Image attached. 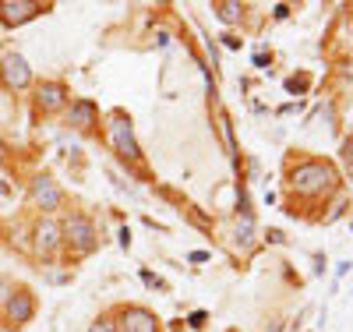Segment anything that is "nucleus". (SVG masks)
Listing matches in <instances>:
<instances>
[{"instance_id":"nucleus-1","label":"nucleus","mask_w":353,"mask_h":332,"mask_svg":"<svg viewBox=\"0 0 353 332\" xmlns=\"http://www.w3.org/2000/svg\"><path fill=\"white\" fill-rule=\"evenodd\" d=\"M336 184H339V173H336L332 163L307 159V163H301V166H293V173H290V188L297 191V195H311V198L336 191Z\"/></svg>"},{"instance_id":"nucleus-2","label":"nucleus","mask_w":353,"mask_h":332,"mask_svg":"<svg viewBox=\"0 0 353 332\" xmlns=\"http://www.w3.org/2000/svg\"><path fill=\"white\" fill-rule=\"evenodd\" d=\"M110 141L117 148L121 159H131V163H141V148L134 141V131H131V120L124 113H113L110 117Z\"/></svg>"},{"instance_id":"nucleus-3","label":"nucleus","mask_w":353,"mask_h":332,"mask_svg":"<svg viewBox=\"0 0 353 332\" xmlns=\"http://www.w3.org/2000/svg\"><path fill=\"white\" fill-rule=\"evenodd\" d=\"M61 237L68 240L74 251H81V255H88V251L96 248V226L88 223L85 216H71V219L61 226Z\"/></svg>"},{"instance_id":"nucleus-4","label":"nucleus","mask_w":353,"mask_h":332,"mask_svg":"<svg viewBox=\"0 0 353 332\" xmlns=\"http://www.w3.org/2000/svg\"><path fill=\"white\" fill-rule=\"evenodd\" d=\"M36 14H43V4H28V0H4V4H0V18L8 25H21Z\"/></svg>"},{"instance_id":"nucleus-5","label":"nucleus","mask_w":353,"mask_h":332,"mask_svg":"<svg viewBox=\"0 0 353 332\" xmlns=\"http://www.w3.org/2000/svg\"><path fill=\"white\" fill-rule=\"evenodd\" d=\"M121 332H159V322L152 311H145V308H128L121 315Z\"/></svg>"},{"instance_id":"nucleus-6","label":"nucleus","mask_w":353,"mask_h":332,"mask_svg":"<svg viewBox=\"0 0 353 332\" xmlns=\"http://www.w3.org/2000/svg\"><path fill=\"white\" fill-rule=\"evenodd\" d=\"M32 315H36V300H32V293H28V290L11 293V300H8V318H11L14 325H25Z\"/></svg>"},{"instance_id":"nucleus-7","label":"nucleus","mask_w":353,"mask_h":332,"mask_svg":"<svg viewBox=\"0 0 353 332\" xmlns=\"http://www.w3.org/2000/svg\"><path fill=\"white\" fill-rule=\"evenodd\" d=\"M4 81L11 88H25L28 81H32V71H28L25 57H18V53H8L4 57Z\"/></svg>"},{"instance_id":"nucleus-8","label":"nucleus","mask_w":353,"mask_h":332,"mask_svg":"<svg viewBox=\"0 0 353 332\" xmlns=\"http://www.w3.org/2000/svg\"><path fill=\"white\" fill-rule=\"evenodd\" d=\"M96 117H99V110H96L92 99H78L71 106V113H68V124L78 128V131H92L96 128Z\"/></svg>"},{"instance_id":"nucleus-9","label":"nucleus","mask_w":353,"mask_h":332,"mask_svg":"<svg viewBox=\"0 0 353 332\" xmlns=\"http://www.w3.org/2000/svg\"><path fill=\"white\" fill-rule=\"evenodd\" d=\"M57 244H61V226H57L53 219H43L36 226V251L39 255H53Z\"/></svg>"},{"instance_id":"nucleus-10","label":"nucleus","mask_w":353,"mask_h":332,"mask_svg":"<svg viewBox=\"0 0 353 332\" xmlns=\"http://www.w3.org/2000/svg\"><path fill=\"white\" fill-rule=\"evenodd\" d=\"M32 198H36V205H43V213H53L61 205V191H57V184L50 177H39L32 184Z\"/></svg>"},{"instance_id":"nucleus-11","label":"nucleus","mask_w":353,"mask_h":332,"mask_svg":"<svg viewBox=\"0 0 353 332\" xmlns=\"http://www.w3.org/2000/svg\"><path fill=\"white\" fill-rule=\"evenodd\" d=\"M68 99V88L61 85V81H46V85H39V106L43 110H57Z\"/></svg>"},{"instance_id":"nucleus-12","label":"nucleus","mask_w":353,"mask_h":332,"mask_svg":"<svg viewBox=\"0 0 353 332\" xmlns=\"http://www.w3.org/2000/svg\"><path fill=\"white\" fill-rule=\"evenodd\" d=\"M216 11H219V18H223L226 25L241 21V14H244V8H241V4H233V0H219V4H216Z\"/></svg>"},{"instance_id":"nucleus-13","label":"nucleus","mask_w":353,"mask_h":332,"mask_svg":"<svg viewBox=\"0 0 353 332\" xmlns=\"http://www.w3.org/2000/svg\"><path fill=\"white\" fill-rule=\"evenodd\" d=\"M251 237H254V223H251V216H244L237 223V244H251Z\"/></svg>"},{"instance_id":"nucleus-14","label":"nucleus","mask_w":353,"mask_h":332,"mask_svg":"<svg viewBox=\"0 0 353 332\" xmlns=\"http://www.w3.org/2000/svg\"><path fill=\"white\" fill-rule=\"evenodd\" d=\"M88 332H117V325H113L110 315H103L99 322H92V329H88Z\"/></svg>"},{"instance_id":"nucleus-15","label":"nucleus","mask_w":353,"mask_h":332,"mask_svg":"<svg viewBox=\"0 0 353 332\" xmlns=\"http://www.w3.org/2000/svg\"><path fill=\"white\" fill-rule=\"evenodd\" d=\"M286 88H290V92H304V88H307V78H290Z\"/></svg>"},{"instance_id":"nucleus-16","label":"nucleus","mask_w":353,"mask_h":332,"mask_svg":"<svg viewBox=\"0 0 353 332\" xmlns=\"http://www.w3.org/2000/svg\"><path fill=\"white\" fill-rule=\"evenodd\" d=\"M11 293H14V286H11L8 280H0V300H8Z\"/></svg>"},{"instance_id":"nucleus-17","label":"nucleus","mask_w":353,"mask_h":332,"mask_svg":"<svg viewBox=\"0 0 353 332\" xmlns=\"http://www.w3.org/2000/svg\"><path fill=\"white\" fill-rule=\"evenodd\" d=\"M350 268H353V265H350V262H339V265H336V276H339V280H343V276H346V273H350Z\"/></svg>"},{"instance_id":"nucleus-18","label":"nucleus","mask_w":353,"mask_h":332,"mask_svg":"<svg viewBox=\"0 0 353 332\" xmlns=\"http://www.w3.org/2000/svg\"><path fill=\"white\" fill-rule=\"evenodd\" d=\"M343 156H346V163H353V141H346V145H343Z\"/></svg>"},{"instance_id":"nucleus-19","label":"nucleus","mask_w":353,"mask_h":332,"mask_svg":"<svg viewBox=\"0 0 353 332\" xmlns=\"http://www.w3.org/2000/svg\"><path fill=\"white\" fill-rule=\"evenodd\" d=\"M8 156V145H4V138H0V159H4Z\"/></svg>"},{"instance_id":"nucleus-20","label":"nucleus","mask_w":353,"mask_h":332,"mask_svg":"<svg viewBox=\"0 0 353 332\" xmlns=\"http://www.w3.org/2000/svg\"><path fill=\"white\" fill-rule=\"evenodd\" d=\"M350 173H353V163H350Z\"/></svg>"}]
</instances>
